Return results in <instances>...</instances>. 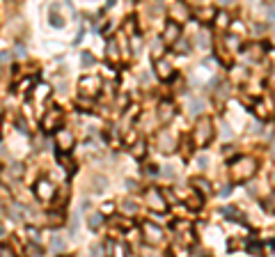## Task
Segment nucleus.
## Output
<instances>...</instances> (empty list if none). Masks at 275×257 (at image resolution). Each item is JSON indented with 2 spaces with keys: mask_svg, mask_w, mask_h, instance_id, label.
Returning <instances> with one entry per match:
<instances>
[{
  "mask_svg": "<svg viewBox=\"0 0 275 257\" xmlns=\"http://www.w3.org/2000/svg\"><path fill=\"white\" fill-rule=\"evenodd\" d=\"M35 193H37L39 200H48V197L53 195V184H51V182H46V179H42V182L37 184Z\"/></svg>",
  "mask_w": 275,
  "mask_h": 257,
  "instance_id": "9",
  "label": "nucleus"
},
{
  "mask_svg": "<svg viewBox=\"0 0 275 257\" xmlns=\"http://www.w3.org/2000/svg\"><path fill=\"white\" fill-rule=\"evenodd\" d=\"M62 124V108H51L44 117V131H55Z\"/></svg>",
  "mask_w": 275,
  "mask_h": 257,
  "instance_id": "3",
  "label": "nucleus"
},
{
  "mask_svg": "<svg viewBox=\"0 0 275 257\" xmlns=\"http://www.w3.org/2000/svg\"><path fill=\"white\" fill-rule=\"evenodd\" d=\"M37 94H35V97H37V99H44V97H48V87H44V85H39V87H37Z\"/></svg>",
  "mask_w": 275,
  "mask_h": 257,
  "instance_id": "20",
  "label": "nucleus"
},
{
  "mask_svg": "<svg viewBox=\"0 0 275 257\" xmlns=\"http://www.w3.org/2000/svg\"><path fill=\"white\" fill-rule=\"evenodd\" d=\"M193 186L195 189H200L202 193H211V184H207V179H195Z\"/></svg>",
  "mask_w": 275,
  "mask_h": 257,
  "instance_id": "13",
  "label": "nucleus"
},
{
  "mask_svg": "<svg viewBox=\"0 0 275 257\" xmlns=\"http://www.w3.org/2000/svg\"><path fill=\"white\" fill-rule=\"evenodd\" d=\"M254 170H257V163L253 159H238L232 163L230 174L236 179V182H246L248 177H253Z\"/></svg>",
  "mask_w": 275,
  "mask_h": 257,
  "instance_id": "1",
  "label": "nucleus"
},
{
  "mask_svg": "<svg viewBox=\"0 0 275 257\" xmlns=\"http://www.w3.org/2000/svg\"><path fill=\"white\" fill-rule=\"evenodd\" d=\"M202 19H204V21H211V19H213V9H202Z\"/></svg>",
  "mask_w": 275,
  "mask_h": 257,
  "instance_id": "22",
  "label": "nucleus"
},
{
  "mask_svg": "<svg viewBox=\"0 0 275 257\" xmlns=\"http://www.w3.org/2000/svg\"><path fill=\"white\" fill-rule=\"evenodd\" d=\"M163 39L168 42V44L177 42V39H179V25H177V23H168V28H165Z\"/></svg>",
  "mask_w": 275,
  "mask_h": 257,
  "instance_id": "11",
  "label": "nucleus"
},
{
  "mask_svg": "<svg viewBox=\"0 0 275 257\" xmlns=\"http://www.w3.org/2000/svg\"><path fill=\"white\" fill-rule=\"evenodd\" d=\"M48 21H51V25H55V28H62V25H64V21H62V19L55 14V9L51 12V19H48Z\"/></svg>",
  "mask_w": 275,
  "mask_h": 257,
  "instance_id": "16",
  "label": "nucleus"
},
{
  "mask_svg": "<svg viewBox=\"0 0 275 257\" xmlns=\"http://www.w3.org/2000/svg\"><path fill=\"white\" fill-rule=\"evenodd\" d=\"M211 136H213V128H211V122L209 120H200V124L195 127V133H193V140L200 147H207V143L211 140Z\"/></svg>",
  "mask_w": 275,
  "mask_h": 257,
  "instance_id": "2",
  "label": "nucleus"
},
{
  "mask_svg": "<svg viewBox=\"0 0 275 257\" xmlns=\"http://www.w3.org/2000/svg\"><path fill=\"white\" fill-rule=\"evenodd\" d=\"M89 227H92V230H94V232H97L99 230V225H101V216H99V214H94V216H89Z\"/></svg>",
  "mask_w": 275,
  "mask_h": 257,
  "instance_id": "15",
  "label": "nucleus"
},
{
  "mask_svg": "<svg viewBox=\"0 0 275 257\" xmlns=\"http://www.w3.org/2000/svg\"><path fill=\"white\" fill-rule=\"evenodd\" d=\"M71 145H74V136H71L69 131H58V147L60 150L69 151L71 150Z\"/></svg>",
  "mask_w": 275,
  "mask_h": 257,
  "instance_id": "10",
  "label": "nucleus"
},
{
  "mask_svg": "<svg viewBox=\"0 0 275 257\" xmlns=\"http://www.w3.org/2000/svg\"><path fill=\"white\" fill-rule=\"evenodd\" d=\"M172 115H174V108H172V104H163V106L158 108V117H161L163 122H168Z\"/></svg>",
  "mask_w": 275,
  "mask_h": 257,
  "instance_id": "12",
  "label": "nucleus"
},
{
  "mask_svg": "<svg viewBox=\"0 0 275 257\" xmlns=\"http://www.w3.org/2000/svg\"><path fill=\"white\" fill-rule=\"evenodd\" d=\"M145 154V143H135L133 147V156H142Z\"/></svg>",
  "mask_w": 275,
  "mask_h": 257,
  "instance_id": "19",
  "label": "nucleus"
},
{
  "mask_svg": "<svg viewBox=\"0 0 275 257\" xmlns=\"http://www.w3.org/2000/svg\"><path fill=\"white\" fill-rule=\"evenodd\" d=\"M9 60H12V55H7V53H0V62H2V64H7Z\"/></svg>",
  "mask_w": 275,
  "mask_h": 257,
  "instance_id": "23",
  "label": "nucleus"
},
{
  "mask_svg": "<svg viewBox=\"0 0 275 257\" xmlns=\"http://www.w3.org/2000/svg\"><path fill=\"white\" fill-rule=\"evenodd\" d=\"M81 60H83V64H85V67H92V64H94V58H92V53H87V51H83Z\"/></svg>",
  "mask_w": 275,
  "mask_h": 257,
  "instance_id": "17",
  "label": "nucleus"
},
{
  "mask_svg": "<svg viewBox=\"0 0 275 257\" xmlns=\"http://www.w3.org/2000/svg\"><path fill=\"white\" fill-rule=\"evenodd\" d=\"M142 232L147 236L149 243H158L163 239V232H161V227H154L151 223H142Z\"/></svg>",
  "mask_w": 275,
  "mask_h": 257,
  "instance_id": "7",
  "label": "nucleus"
},
{
  "mask_svg": "<svg viewBox=\"0 0 275 257\" xmlns=\"http://www.w3.org/2000/svg\"><path fill=\"white\" fill-rule=\"evenodd\" d=\"M213 19H216V23L220 25V28H227V25H230V16L223 14V12H220L218 16H213Z\"/></svg>",
  "mask_w": 275,
  "mask_h": 257,
  "instance_id": "14",
  "label": "nucleus"
},
{
  "mask_svg": "<svg viewBox=\"0 0 275 257\" xmlns=\"http://www.w3.org/2000/svg\"><path fill=\"white\" fill-rule=\"evenodd\" d=\"M170 14H172V19H174L177 23H184V21H188L190 12H188V5H186V2H181V0H174V5L170 7Z\"/></svg>",
  "mask_w": 275,
  "mask_h": 257,
  "instance_id": "5",
  "label": "nucleus"
},
{
  "mask_svg": "<svg viewBox=\"0 0 275 257\" xmlns=\"http://www.w3.org/2000/svg\"><path fill=\"white\" fill-rule=\"evenodd\" d=\"M202 106H204V104H202L200 99H195L193 104H190V113H195V115H197V113H202Z\"/></svg>",
  "mask_w": 275,
  "mask_h": 257,
  "instance_id": "18",
  "label": "nucleus"
},
{
  "mask_svg": "<svg viewBox=\"0 0 275 257\" xmlns=\"http://www.w3.org/2000/svg\"><path fill=\"white\" fill-rule=\"evenodd\" d=\"M156 74H158V78L170 81L174 71H172V67H170V62H168V60H156Z\"/></svg>",
  "mask_w": 275,
  "mask_h": 257,
  "instance_id": "8",
  "label": "nucleus"
},
{
  "mask_svg": "<svg viewBox=\"0 0 275 257\" xmlns=\"http://www.w3.org/2000/svg\"><path fill=\"white\" fill-rule=\"evenodd\" d=\"M147 204L151 209H156V212H165V200L161 195V191H156V189L147 191Z\"/></svg>",
  "mask_w": 275,
  "mask_h": 257,
  "instance_id": "6",
  "label": "nucleus"
},
{
  "mask_svg": "<svg viewBox=\"0 0 275 257\" xmlns=\"http://www.w3.org/2000/svg\"><path fill=\"white\" fill-rule=\"evenodd\" d=\"M97 90H101V81H99V78L87 76V78H83L81 81V94H85V97H94Z\"/></svg>",
  "mask_w": 275,
  "mask_h": 257,
  "instance_id": "4",
  "label": "nucleus"
},
{
  "mask_svg": "<svg viewBox=\"0 0 275 257\" xmlns=\"http://www.w3.org/2000/svg\"><path fill=\"white\" fill-rule=\"evenodd\" d=\"M200 46H209V32H200Z\"/></svg>",
  "mask_w": 275,
  "mask_h": 257,
  "instance_id": "21",
  "label": "nucleus"
}]
</instances>
